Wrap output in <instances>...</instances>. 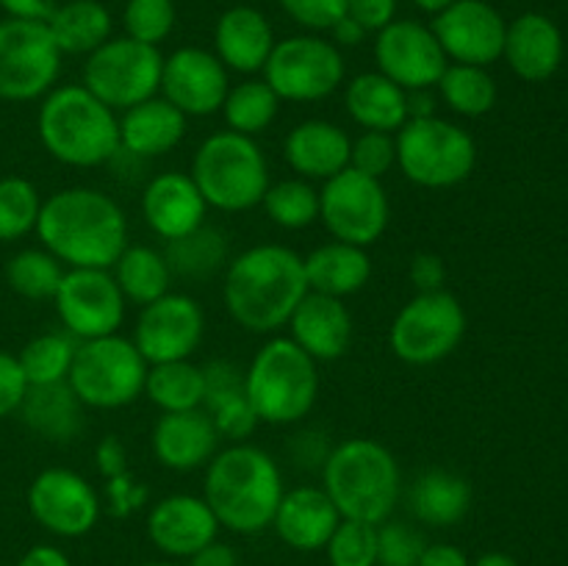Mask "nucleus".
Wrapping results in <instances>:
<instances>
[{
	"instance_id": "obj_1",
	"label": "nucleus",
	"mask_w": 568,
	"mask_h": 566,
	"mask_svg": "<svg viewBox=\"0 0 568 566\" xmlns=\"http://www.w3.org/2000/svg\"><path fill=\"white\" fill-rule=\"evenodd\" d=\"M308 292L303 255L286 244H253L222 272V303L231 320L261 336L281 331Z\"/></svg>"
},
{
	"instance_id": "obj_2",
	"label": "nucleus",
	"mask_w": 568,
	"mask_h": 566,
	"mask_svg": "<svg viewBox=\"0 0 568 566\" xmlns=\"http://www.w3.org/2000/svg\"><path fill=\"white\" fill-rule=\"evenodd\" d=\"M37 233L64 270H111L128 247V216L100 189L70 186L42 200Z\"/></svg>"
},
{
	"instance_id": "obj_3",
	"label": "nucleus",
	"mask_w": 568,
	"mask_h": 566,
	"mask_svg": "<svg viewBox=\"0 0 568 566\" xmlns=\"http://www.w3.org/2000/svg\"><path fill=\"white\" fill-rule=\"evenodd\" d=\"M283 492L281 464L250 442L220 449L205 466L203 499L214 511L220 527L239 536L272 527Z\"/></svg>"
},
{
	"instance_id": "obj_4",
	"label": "nucleus",
	"mask_w": 568,
	"mask_h": 566,
	"mask_svg": "<svg viewBox=\"0 0 568 566\" xmlns=\"http://www.w3.org/2000/svg\"><path fill=\"white\" fill-rule=\"evenodd\" d=\"M322 488L342 519L383 525L399 503L403 472L392 449L377 438H344L322 464Z\"/></svg>"
},
{
	"instance_id": "obj_5",
	"label": "nucleus",
	"mask_w": 568,
	"mask_h": 566,
	"mask_svg": "<svg viewBox=\"0 0 568 566\" xmlns=\"http://www.w3.org/2000/svg\"><path fill=\"white\" fill-rule=\"evenodd\" d=\"M37 133L59 164L78 170L100 166L120 153V117L83 83H61L44 94Z\"/></svg>"
},
{
	"instance_id": "obj_6",
	"label": "nucleus",
	"mask_w": 568,
	"mask_h": 566,
	"mask_svg": "<svg viewBox=\"0 0 568 566\" xmlns=\"http://www.w3.org/2000/svg\"><path fill=\"white\" fill-rule=\"evenodd\" d=\"M244 397L261 425H297L320 397V364L288 336H272L244 370Z\"/></svg>"
},
{
	"instance_id": "obj_7",
	"label": "nucleus",
	"mask_w": 568,
	"mask_h": 566,
	"mask_svg": "<svg viewBox=\"0 0 568 566\" xmlns=\"http://www.w3.org/2000/svg\"><path fill=\"white\" fill-rule=\"evenodd\" d=\"M194 186L209 209L222 214H239L261 205L270 189V164L253 137L236 131L209 133L192 155Z\"/></svg>"
},
{
	"instance_id": "obj_8",
	"label": "nucleus",
	"mask_w": 568,
	"mask_h": 566,
	"mask_svg": "<svg viewBox=\"0 0 568 566\" xmlns=\"http://www.w3.org/2000/svg\"><path fill=\"white\" fill-rule=\"evenodd\" d=\"M397 170L422 189H453L475 172L477 142L444 117L408 120L397 133Z\"/></svg>"
},
{
	"instance_id": "obj_9",
	"label": "nucleus",
	"mask_w": 568,
	"mask_h": 566,
	"mask_svg": "<svg viewBox=\"0 0 568 566\" xmlns=\"http://www.w3.org/2000/svg\"><path fill=\"white\" fill-rule=\"evenodd\" d=\"M148 370L150 364L142 358L136 344L120 333H111V336L78 342L67 383L78 394L83 408L114 411L142 397Z\"/></svg>"
},
{
	"instance_id": "obj_10",
	"label": "nucleus",
	"mask_w": 568,
	"mask_h": 566,
	"mask_svg": "<svg viewBox=\"0 0 568 566\" xmlns=\"http://www.w3.org/2000/svg\"><path fill=\"white\" fill-rule=\"evenodd\" d=\"M261 78L283 103H320L347 83V61L331 39L305 31L275 42Z\"/></svg>"
},
{
	"instance_id": "obj_11",
	"label": "nucleus",
	"mask_w": 568,
	"mask_h": 566,
	"mask_svg": "<svg viewBox=\"0 0 568 566\" xmlns=\"http://www.w3.org/2000/svg\"><path fill=\"white\" fill-rule=\"evenodd\" d=\"M466 336V311L447 289L416 292L388 327V347L403 364L433 366L449 358Z\"/></svg>"
},
{
	"instance_id": "obj_12",
	"label": "nucleus",
	"mask_w": 568,
	"mask_h": 566,
	"mask_svg": "<svg viewBox=\"0 0 568 566\" xmlns=\"http://www.w3.org/2000/svg\"><path fill=\"white\" fill-rule=\"evenodd\" d=\"M164 55L153 44L111 37L87 55L81 83L111 111H125L159 94Z\"/></svg>"
},
{
	"instance_id": "obj_13",
	"label": "nucleus",
	"mask_w": 568,
	"mask_h": 566,
	"mask_svg": "<svg viewBox=\"0 0 568 566\" xmlns=\"http://www.w3.org/2000/svg\"><path fill=\"white\" fill-rule=\"evenodd\" d=\"M320 222L336 242L372 247L388 231L392 200L383 181L347 166L322 183Z\"/></svg>"
},
{
	"instance_id": "obj_14",
	"label": "nucleus",
	"mask_w": 568,
	"mask_h": 566,
	"mask_svg": "<svg viewBox=\"0 0 568 566\" xmlns=\"http://www.w3.org/2000/svg\"><path fill=\"white\" fill-rule=\"evenodd\" d=\"M61 72V50L44 22H0V100L26 103L55 87Z\"/></svg>"
},
{
	"instance_id": "obj_15",
	"label": "nucleus",
	"mask_w": 568,
	"mask_h": 566,
	"mask_svg": "<svg viewBox=\"0 0 568 566\" xmlns=\"http://www.w3.org/2000/svg\"><path fill=\"white\" fill-rule=\"evenodd\" d=\"M28 511L33 522L59 538H81L94 530L103 499L98 488L75 469L50 466L28 486Z\"/></svg>"
},
{
	"instance_id": "obj_16",
	"label": "nucleus",
	"mask_w": 568,
	"mask_h": 566,
	"mask_svg": "<svg viewBox=\"0 0 568 566\" xmlns=\"http://www.w3.org/2000/svg\"><path fill=\"white\" fill-rule=\"evenodd\" d=\"M55 314L78 342L120 333L128 300L122 297L111 270H67L55 289Z\"/></svg>"
},
{
	"instance_id": "obj_17",
	"label": "nucleus",
	"mask_w": 568,
	"mask_h": 566,
	"mask_svg": "<svg viewBox=\"0 0 568 566\" xmlns=\"http://www.w3.org/2000/svg\"><path fill=\"white\" fill-rule=\"evenodd\" d=\"M203 336V305L192 294L166 292L164 297L142 305L131 342L148 364H166V361L192 358Z\"/></svg>"
},
{
	"instance_id": "obj_18",
	"label": "nucleus",
	"mask_w": 568,
	"mask_h": 566,
	"mask_svg": "<svg viewBox=\"0 0 568 566\" xmlns=\"http://www.w3.org/2000/svg\"><path fill=\"white\" fill-rule=\"evenodd\" d=\"M375 61L377 72L405 92L433 89L449 64L430 26L399 17L375 33Z\"/></svg>"
},
{
	"instance_id": "obj_19",
	"label": "nucleus",
	"mask_w": 568,
	"mask_h": 566,
	"mask_svg": "<svg viewBox=\"0 0 568 566\" xmlns=\"http://www.w3.org/2000/svg\"><path fill=\"white\" fill-rule=\"evenodd\" d=\"M430 28L449 64L491 67L503 59L508 22L488 0H455Z\"/></svg>"
},
{
	"instance_id": "obj_20",
	"label": "nucleus",
	"mask_w": 568,
	"mask_h": 566,
	"mask_svg": "<svg viewBox=\"0 0 568 566\" xmlns=\"http://www.w3.org/2000/svg\"><path fill=\"white\" fill-rule=\"evenodd\" d=\"M231 89L227 67L216 59L214 50L178 48L164 55L159 94L170 100L181 114L211 117L222 109Z\"/></svg>"
},
{
	"instance_id": "obj_21",
	"label": "nucleus",
	"mask_w": 568,
	"mask_h": 566,
	"mask_svg": "<svg viewBox=\"0 0 568 566\" xmlns=\"http://www.w3.org/2000/svg\"><path fill=\"white\" fill-rule=\"evenodd\" d=\"M220 536V522L203 494H166L150 508L148 538L166 558L189 560Z\"/></svg>"
},
{
	"instance_id": "obj_22",
	"label": "nucleus",
	"mask_w": 568,
	"mask_h": 566,
	"mask_svg": "<svg viewBox=\"0 0 568 566\" xmlns=\"http://www.w3.org/2000/svg\"><path fill=\"white\" fill-rule=\"evenodd\" d=\"M220 431L205 408L161 414L153 427V455L164 469L197 472L220 453Z\"/></svg>"
},
{
	"instance_id": "obj_23",
	"label": "nucleus",
	"mask_w": 568,
	"mask_h": 566,
	"mask_svg": "<svg viewBox=\"0 0 568 566\" xmlns=\"http://www.w3.org/2000/svg\"><path fill=\"white\" fill-rule=\"evenodd\" d=\"M139 209H142L144 225L159 239L172 242V239H181L194 228L205 225L209 205L189 172L172 170L150 178L142 200H139Z\"/></svg>"
},
{
	"instance_id": "obj_24",
	"label": "nucleus",
	"mask_w": 568,
	"mask_h": 566,
	"mask_svg": "<svg viewBox=\"0 0 568 566\" xmlns=\"http://www.w3.org/2000/svg\"><path fill=\"white\" fill-rule=\"evenodd\" d=\"M288 338L316 364L338 361L353 344V314L347 303L327 294L308 292L286 322Z\"/></svg>"
},
{
	"instance_id": "obj_25",
	"label": "nucleus",
	"mask_w": 568,
	"mask_h": 566,
	"mask_svg": "<svg viewBox=\"0 0 568 566\" xmlns=\"http://www.w3.org/2000/svg\"><path fill=\"white\" fill-rule=\"evenodd\" d=\"M275 28L255 6H231L214 26V53L227 72L250 75L264 72L275 48Z\"/></svg>"
},
{
	"instance_id": "obj_26",
	"label": "nucleus",
	"mask_w": 568,
	"mask_h": 566,
	"mask_svg": "<svg viewBox=\"0 0 568 566\" xmlns=\"http://www.w3.org/2000/svg\"><path fill=\"white\" fill-rule=\"evenodd\" d=\"M338 522H342V514L325 488L297 486L283 492L272 527L286 547L297 553H316V549H325Z\"/></svg>"
},
{
	"instance_id": "obj_27",
	"label": "nucleus",
	"mask_w": 568,
	"mask_h": 566,
	"mask_svg": "<svg viewBox=\"0 0 568 566\" xmlns=\"http://www.w3.org/2000/svg\"><path fill=\"white\" fill-rule=\"evenodd\" d=\"M353 139L331 120L297 122L283 139V159L292 172L305 181H322L349 166Z\"/></svg>"
},
{
	"instance_id": "obj_28",
	"label": "nucleus",
	"mask_w": 568,
	"mask_h": 566,
	"mask_svg": "<svg viewBox=\"0 0 568 566\" xmlns=\"http://www.w3.org/2000/svg\"><path fill=\"white\" fill-rule=\"evenodd\" d=\"M503 59L521 81H547L558 72L560 59H564L560 28L538 11L516 17L505 31Z\"/></svg>"
},
{
	"instance_id": "obj_29",
	"label": "nucleus",
	"mask_w": 568,
	"mask_h": 566,
	"mask_svg": "<svg viewBox=\"0 0 568 566\" xmlns=\"http://www.w3.org/2000/svg\"><path fill=\"white\" fill-rule=\"evenodd\" d=\"M189 131V117L161 94L120 114V150L136 159H159L175 150Z\"/></svg>"
},
{
	"instance_id": "obj_30",
	"label": "nucleus",
	"mask_w": 568,
	"mask_h": 566,
	"mask_svg": "<svg viewBox=\"0 0 568 566\" xmlns=\"http://www.w3.org/2000/svg\"><path fill=\"white\" fill-rule=\"evenodd\" d=\"M344 109L364 131L397 133L408 122V92L383 72H358L344 87Z\"/></svg>"
},
{
	"instance_id": "obj_31",
	"label": "nucleus",
	"mask_w": 568,
	"mask_h": 566,
	"mask_svg": "<svg viewBox=\"0 0 568 566\" xmlns=\"http://www.w3.org/2000/svg\"><path fill=\"white\" fill-rule=\"evenodd\" d=\"M303 264L311 292L327 294V297L347 300L364 292L366 283L372 281V259L366 247L336 242V239L303 255Z\"/></svg>"
},
{
	"instance_id": "obj_32",
	"label": "nucleus",
	"mask_w": 568,
	"mask_h": 566,
	"mask_svg": "<svg viewBox=\"0 0 568 566\" xmlns=\"http://www.w3.org/2000/svg\"><path fill=\"white\" fill-rule=\"evenodd\" d=\"M471 508V486L464 475L433 466L408 488V511L416 522L430 527H453L466 519Z\"/></svg>"
},
{
	"instance_id": "obj_33",
	"label": "nucleus",
	"mask_w": 568,
	"mask_h": 566,
	"mask_svg": "<svg viewBox=\"0 0 568 566\" xmlns=\"http://www.w3.org/2000/svg\"><path fill=\"white\" fill-rule=\"evenodd\" d=\"M20 414L37 436L55 444L72 442L83 431V403L67 381L28 386Z\"/></svg>"
},
{
	"instance_id": "obj_34",
	"label": "nucleus",
	"mask_w": 568,
	"mask_h": 566,
	"mask_svg": "<svg viewBox=\"0 0 568 566\" xmlns=\"http://www.w3.org/2000/svg\"><path fill=\"white\" fill-rule=\"evenodd\" d=\"M61 55H89L114 31L111 11L100 0H67L44 22Z\"/></svg>"
},
{
	"instance_id": "obj_35",
	"label": "nucleus",
	"mask_w": 568,
	"mask_h": 566,
	"mask_svg": "<svg viewBox=\"0 0 568 566\" xmlns=\"http://www.w3.org/2000/svg\"><path fill=\"white\" fill-rule=\"evenodd\" d=\"M122 297L133 305H148L172 292V270L166 264L164 250L148 244H128L120 259L111 266Z\"/></svg>"
},
{
	"instance_id": "obj_36",
	"label": "nucleus",
	"mask_w": 568,
	"mask_h": 566,
	"mask_svg": "<svg viewBox=\"0 0 568 566\" xmlns=\"http://www.w3.org/2000/svg\"><path fill=\"white\" fill-rule=\"evenodd\" d=\"M164 255L172 277H186V281H209L216 272H225L231 261L227 236L211 225H200L186 236L166 242Z\"/></svg>"
},
{
	"instance_id": "obj_37",
	"label": "nucleus",
	"mask_w": 568,
	"mask_h": 566,
	"mask_svg": "<svg viewBox=\"0 0 568 566\" xmlns=\"http://www.w3.org/2000/svg\"><path fill=\"white\" fill-rule=\"evenodd\" d=\"M144 397H148L155 408H161V414L203 408V366L194 364L192 358L150 364L148 377H144Z\"/></svg>"
},
{
	"instance_id": "obj_38",
	"label": "nucleus",
	"mask_w": 568,
	"mask_h": 566,
	"mask_svg": "<svg viewBox=\"0 0 568 566\" xmlns=\"http://www.w3.org/2000/svg\"><path fill=\"white\" fill-rule=\"evenodd\" d=\"M438 98L453 114L477 120L497 105V81L488 67L475 64H447L444 75L436 83Z\"/></svg>"
},
{
	"instance_id": "obj_39",
	"label": "nucleus",
	"mask_w": 568,
	"mask_h": 566,
	"mask_svg": "<svg viewBox=\"0 0 568 566\" xmlns=\"http://www.w3.org/2000/svg\"><path fill=\"white\" fill-rule=\"evenodd\" d=\"M283 100L277 98L275 89L264 78H247L227 89L225 103H222V117H225L227 131H236L242 137H258L275 122Z\"/></svg>"
},
{
	"instance_id": "obj_40",
	"label": "nucleus",
	"mask_w": 568,
	"mask_h": 566,
	"mask_svg": "<svg viewBox=\"0 0 568 566\" xmlns=\"http://www.w3.org/2000/svg\"><path fill=\"white\" fill-rule=\"evenodd\" d=\"M78 338L67 331H48L33 336L26 347L17 353L28 386H44V383L67 381L75 358Z\"/></svg>"
},
{
	"instance_id": "obj_41",
	"label": "nucleus",
	"mask_w": 568,
	"mask_h": 566,
	"mask_svg": "<svg viewBox=\"0 0 568 566\" xmlns=\"http://www.w3.org/2000/svg\"><path fill=\"white\" fill-rule=\"evenodd\" d=\"M261 209L270 216L272 225L283 231H303L320 220V189L311 186L305 178H283V181L270 183Z\"/></svg>"
},
{
	"instance_id": "obj_42",
	"label": "nucleus",
	"mask_w": 568,
	"mask_h": 566,
	"mask_svg": "<svg viewBox=\"0 0 568 566\" xmlns=\"http://www.w3.org/2000/svg\"><path fill=\"white\" fill-rule=\"evenodd\" d=\"M64 272V264L53 253L44 247H31L11 255L6 264V283L11 292L26 300H53Z\"/></svg>"
},
{
	"instance_id": "obj_43",
	"label": "nucleus",
	"mask_w": 568,
	"mask_h": 566,
	"mask_svg": "<svg viewBox=\"0 0 568 566\" xmlns=\"http://www.w3.org/2000/svg\"><path fill=\"white\" fill-rule=\"evenodd\" d=\"M42 198L28 178H0V242H17L37 231Z\"/></svg>"
},
{
	"instance_id": "obj_44",
	"label": "nucleus",
	"mask_w": 568,
	"mask_h": 566,
	"mask_svg": "<svg viewBox=\"0 0 568 566\" xmlns=\"http://www.w3.org/2000/svg\"><path fill=\"white\" fill-rule=\"evenodd\" d=\"M178 20L175 0H128L122 9L125 37L159 48L172 33Z\"/></svg>"
},
{
	"instance_id": "obj_45",
	"label": "nucleus",
	"mask_w": 568,
	"mask_h": 566,
	"mask_svg": "<svg viewBox=\"0 0 568 566\" xmlns=\"http://www.w3.org/2000/svg\"><path fill=\"white\" fill-rule=\"evenodd\" d=\"M325 549L331 566H377V525L342 519Z\"/></svg>"
},
{
	"instance_id": "obj_46",
	"label": "nucleus",
	"mask_w": 568,
	"mask_h": 566,
	"mask_svg": "<svg viewBox=\"0 0 568 566\" xmlns=\"http://www.w3.org/2000/svg\"><path fill=\"white\" fill-rule=\"evenodd\" d=\"M425 547V536L405 522L377 525V566H416Z\"/></svg>"
},
{
	"instance_id": "obj_47",
	"label": "nucleus",
	"mask_w": 568,
	"mask_h": 566,
	"mask_svg": "<svg viewBox=\"0 0 568 566\" xmlns=\"http://www.w3.org/2000/svg\"><path fill=\"white\" fill-rule=\"evenodd\" d=\"M349 166L355 172H361V175L383 181L397 166V142H394V133L364 131L361 137H355L353 148H349Z\"/></svg>"
},
{
	"instance_id": "obj_48",
	"label": "nucleus",
	"mask_w": 568,
	"mask_h": 566,
	"mask_svg": "<svg viewBox=\"0 0 568 566\" xmlns=\"http://www.w3.org/2000/svg\"><path fill=\"white\" fill-rule=\"evenodd\" d=\"M277 3L288 20L308 33L331 31L347 14V0H277Z\"/></svg>"
},
{
	"instance_id": "obj_49",
	"label": "nucleus",
	"mask_w": 568,
	"mask_h": 566,
	"mask_svg": "<svg viewBox=\"0 0 568 566\" xmlns=\"http://www.w3.org/2000/svg\"><path fill=\"white\" fill-rule=\"evenodd\" d=\"M203 381H205V397L203 408L211 411L216 405L227 403L233 397L244 394V370H239L233 361L214 358L203 366Z\"/></svg>"
},
{
	"instance_id": "obj_50",
	"label": "nucleus",
	"mask_w": 568,
	"mask_h": 566,
	"mask_svg": "<svg viewBox=\"0 0 568 566\" xmlns=\"http://www.w3.org/2000/svg\"><path fill=\"white\" fill-rule=\"evenodd\" d=\"M211 420H214L216 431H220L222 438H236V442H244L247 436H253L255 427L261 425L258 416H255L253 405L247 403V397H233L227 403L216 405V408L209 411Z\"/></svg>"
},
{
	"instance_id": "obj_51",
	"label": "nucleus",
	"mask_w": 568,
	"mask_h": 566,
	"mask_svg": "<svg viewBox=\"0 0 568 566\" xmlns=\"http://www.w3.org/2000/svg\"><path fill=\"white\" fill-rule=\"evenodd\" d=\"M150 499V488L131 475V469L105 481V508L114 516H128L144 508Z\"/></svg>"
},
{
	"instance_id": "obj_52",
	"label": "nucleus",
	"mask_w": 568,
	"mask_h": 566,
	"mask_svg": "<svg viewBox=\"0 0 568 566\" xmlns=\"http://www.w3.org/2000/svg\"><path fill=\"white\" fill-rule=\"evenodd\" d=\"M28 392V381L17 355L0 353V420L20 411L22 397Z\"/></svg>"
},
{
	"instance_id": "obj_53",
	"label": "nucleus",
	"mask_w": 568,
	"mask_h": 566,
	"mask_svg": "<svg viewBox=\"0 0 568 566\" xmlns=\"http://www.w3.org/2000/svg\"><path fill=\"white\" fill-rule=\"evenodd\" d=\"M408 281L416 292H438L447 283V264L438 253H416L408 264Z\"/></svg>"
},
{
	"instance_id": "obj_54",
	"label": "nucleus",
	"mask_w": 568,
	"mask_h": 566,
	"mask_svg": "<svg viewBox=\"0 0 568 566\" xmlns=\"http://www.w3.org/2000/svg\"><path fill=\"white\" fill-rule=\"evenodd\" d=\"M397 6L399 0H347V14L369 33H377L397 20Z\"/></svg>"
},
{
	"instance_id": "obj_55",
	"label": "nucleus",
	"mask_w": 568,
	"mask_h": 566,
	"mask_svg": "<svg viewBox=\"0 0 568 566\" xmlns=\"http://www.w3.org/2000/svg\"><path fill=\"white\" fill-rule=\"evenodd\" d=\"M94 466H98V472L105 481L128 472V449L120 436L100 438L98 447H94Z\"/></svg>"
},
{
	"instance_id": "obj_56",
	"label": "nucleus",
	"mask_w": 568,
	"mask_h": 566,
	"mask_svg": "<svg viewBox=\"0 0 568 566\" xmlns=\"http://www.w3.org/2000/svg\"><path fill=\"white\" fill-rule=\"evenodd\" d=\"M59 0H0V9L11 17V20H31V22H48L50 14L55 11Z\"/></svg>"
},
{
	"instance_id": "obj_57",
	"label": "nucleus",
	"mask_w": 568,
	"mask_h": 566,
	"mask_svg": "<svg viewBox=\"0 0 568 566\" xmlns=\"http://www.w3.org/2000/svg\"><path fill=\"white\" fill-rule=\"evenodd\" d=\"M186 566H239V553L231 544L214 538V542L205 544L203 549H197V553L189 558Z\"/></svg>"
},
{
	"instance_id": "obj_58",
	"label": "nucleus",
	"mask_w": 568,
	"mask_h": 566,
	"mask_svg": "<svg viewBox=\"0 0 568 566\" xmlns=\"http://www.w3.org/2000/svg\"><path fill=\"white\" fill-rule=\"evenodd\" d=\"M416 566H471V560L466 558L464 549L455 547V544L438 542V544H427Z\"/></svg>"
},
{
	"instance_id": "obj_59",
	"label": "nucleus",
	"mask_w": 568,
	"mask_h": 566,
	"mask_svg": "<svg viewBox=\"0 0 568 566\" xmlns=\"http://www.w3.org/2000/svg\"><path fill=\"white\" fill-rule=\"evenodd\" d=\"M331 42L336 44V48H358V44L366 42L369 31H366L361 22H355L349 14H344L342 20L331 28Z\"/></svg>"
},
{
	"instance_id": "obj_60",
	"label": "nucleus",
	"mask_w": 568,
	"mask_h": 566,
	"mask_svg": "<svg viewBox=\"0 0 568 566\" xmlns=\"http://www.w3.org/2000/svg\"><path fill=\"white\" fill-rule=\"evenodd\" d=\"M17 566H72V560L67 558L64 549L53 547V544H37L22 555Z\"/></svg>"
},
{
	"instance_id": "obj_61",
	"label": "nucleus",
	"mask_w": 568,
	"mask_h": 566,
	"mask_svg": "<svg viewBox=\"0 0 568 566\" xmlns=\"http://www.w3.org/2000/svg\"><path fill=\"white\" fill-rule=\"evenodd\" d=\"M433 94L430 89H419V92H408V120H422V117H433L436 109H433Z\"/></svg>"
},
{
	"instance_id": "obj_62",
	"label": "nucleus",
	"mask_w": 568,
	"mask_h": 566,
	"mask_svg": "<svg viewBox=\"0 0 568 566\" xmlns=\"http://www.w3.org/2000/svg\"><path fill=\"white\" fill-rule=\"evenodd\" d=\"M471 566H519V564H516L514 555H508V553H486V555H480V558H477Z\"/></svg>"
},
{
	"instance_id": "obj_63",
	"label": "nucleus",
	"mask_w": 568,
	"mask_h": 566,
	"mask_svg": "<svg viewBox=\"0 0 568 566\" xmlns=\"http://www.w3.org/2000/svg\"><path fill=\"white\" fill-rule=\"evenodd\" d=\"M410 3H414L419 11H425V14L436 17V14H442L447 6H453L455 0H410Z\"/></svg>"
},
{
	"instance_id": "obj_64",
	"label": "nucleus",
	"mask_w": 568,
	"mask_h": 566,
	"mask_svg": "<svg viewBox=\"0 0 568 566\" xmlns=\"http://www.w3.org/2000/svg\"><path fill=\"white\" fill-rule=\"evenodd\" d=\"M139 566H186V564H178V560H150V564H139Z\"/></svg>"
}]
</instances>
